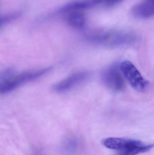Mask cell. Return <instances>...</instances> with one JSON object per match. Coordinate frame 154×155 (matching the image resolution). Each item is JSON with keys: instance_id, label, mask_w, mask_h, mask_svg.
<instances>
[{"instance_id": "cell-11", "label": "cell", "mask_w": 154, "mask_h": 155, "mask_svg": "<svg viewBox=\"0 0 154 155\" xmlns=\"http://www.w3.org/2000/svg\"><path fill=\"white\" fill-rule=\"evenodd\" d=\"M122 1L123 0H102V3H104L107 6H111L120 2Z\"/></svg>"}, {"instance_id": "cell-8", "label": "cell", "mask_w": 154, "mask_h": 155, "mask_svg": "<svg viewBox=\"0 0 154 155\" xmlns=\"http://www.w3.org/2000/svg\"><path fill=\"white\" fill-rule=\"evenodd\" d=\"M68 22L71 27L77 29L83 28L86 24V17L82 13L73 11L69 15Z\"/></svg>"}, {"instance_id": "cell-10", "label": "cell", "mask_w": 154, "mask_h": 155, "mask_svg": "<svg viewBox=\"0 0 154 155\" xmlns=\"http://www.w3.org/2000/svg\"><path fill=\"white\" fill-rule=\"evenodd\" d=\"M22 14V13L21 12H15L4 15L1 18V26L17 20L21 16Z\"/></svg>"}, {"instance_id": "cell-5", "label": "cell", "mask_w": 154, "mask_h": 155, "mask_svg": "<svg viewBox=\"0 0 154 155\" xmlns=\"http://www.w3.org/2000/svg\"><path fill=\"white\" fill-rule=\"evenodd\" d=\"M154 146L153 144L143 145L140 141L128 140L125 148L120 150L121 151L118 155H136L146 153L152 148Z\"/></svg>"}, {"instance_id": "cell-4", "label": "cell", "mask_w": 154, "mask_h": 155, "mask_svg": "<svg viewBox=\"0 0 154 155\" xmlns=\"http://www.w3.org/2000/svg\"><path fill=\"white\" fill-rule=\"evenodd\" d=\"M89 74L86 71H80L75 73L61 81L54 84L52 87L53 92L62 93L67 92L77 85L85 81Z\"/></svg>"}, {"instance_id": "cell-1", "label": "cell", "mask_w": 154, "mask_h": 155, "mask_svg": "<svg viewBox=\"0 0 154 155\" xmlns=\"http://www.w3.org/2000/svg\"><path fill=\"white\" fill-rule=\"evenodd\" d=\"M51 68H42L38 70L26 71L17 74L13 72L3 78H0V93L5 94L13 91L20 86L33 81L48 73Z\"/></svg>"}, {"instance_id": "cell-7", "label": "cell", "mask_w": 154, "mask_h": 155, "mask_svg": "<svg viewBox=\"0 0 154 155\" xmlns=\"http://www.w3.org/2000/svg\"><path fill=\"white\" fill-rule=\"evenodd\" d=\"M99 4V0H85L77 1L67 4L60 8L59 12L78 11L82 9H88Z\"/></svg>"}, {"instance_id": "cell-6", "label": "cell", "mask_w": 154, "mask_h": 155, "mask_svg": "<svg viewBox=\"0 0 154 155\" xmlns=\"http://www.w3.org/2000/svg\"><path fill=\"white\" fill-rule=\"evenodd\" d=\"M133 12L136 16L147 18L154 16V0H144L133 8Z\"/></svg>"}, {"instance_id": "cell-3", "label": "cell", "mask_w": 154, "mask_h": 155, "mask_svg": "<svg viewBox=\"0 0 154 155\" xmlns=\"http://www.w3.org/2000/svg\"><path fill=\"white\" fill-rule=\"evenodd\" d=\"M118 66L113 65L103 72L101 78L104 84L112 91H122L125 87V82Z\"/></svg>"}, {"instance_id": "cell-2", "label": "cell", "mask_w": 154, "mask_h": 155, "mask_svg": "<svg viewBox=\"0 0 154 155\" xmlns=\"http://www.w3.org/2000/svg\"><path fill=\"white\" fill-rule=\"evenodd\" d=\"M123 75L134 89L144 92L149 86V82L145 79L136 67L128 61L123 62L120 66Z\"/></svg>"}, {"instance_id": "cell-9", "label": "cell", "mask_w": 154, "mask_h": 155, "mask_svg": "<svg viewBox=\"0 0 154 155\" xmlns=\"http://www.w3.org/2000/svg\"><path fill=\"white\" fill-rule=\"evenodd\" d=\"M128 140L119 137H109L103 141L105 147L113 150H121L124 149L128 142Z\"/></svg>"}]
</instances>
